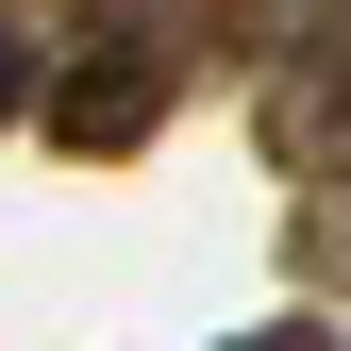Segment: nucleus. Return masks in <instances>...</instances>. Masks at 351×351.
<instances>
[{"label": "nucleus", "mask_w": 351, "mask_h": 351, "mask_svg": "<svg viewBox=\"0 0 351 351\" xmlns=\"http://www.w3.org/2000/svg\"><path fill=\"white\" fill-rule=\"evenodd\" d=\"M0 101H17V51H0Z\"/></svg>", "instance_id": "f257e3e1"}]
</instances>
